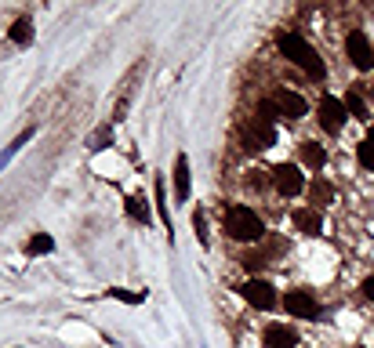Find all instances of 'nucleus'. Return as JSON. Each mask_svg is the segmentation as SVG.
<instances>
[{
  "mask_svg": "<svg viewBox=\"0 0 374 348\" xmlns=\"http://www.w3.org/2000/svg\"><path fill=\"white\" fill-rule=\"evenodd\" d=\"M8 40H15V44H29V40H33V22H29V15H18V18L11 22Z\"/></svg>",
  "mask_w": 374,
  "mask_h": 348,
  "instance_id": "nucleus-16",
  "label": "nucleus"
},
{
  "mask_svg": "<svg viewBox=\"0 0 374 348\" xmlns=\"http://www.w3.org/2000/svg\"><path fill=\"white\" fill-rule=\"evenodd\" d=\"M316 116H320V127L327 130V135H342V127H345V120H349L342 98H330V95H323V98H320Z\"/></svg>",
  "mask_w": 374,
  "mask_h": 348,
  "instance_id": "nucleus-5",
  "label": "nucleus"
},
{
  "mask_svg": "<svg viewBox=\"0 0 374 348\" xmlns=\"http://www.w3.org/2000/svg\"><path fill=\"white\" fill-rule=\"evenodd\" d=\"M290 222H295V229L305 232V236H320V229H323V218H320L316 207H298L295 214H290Z\"/></svg>",
  "mask_w": 374,
  "mask_h": 348,
  "instance_id": "nucleus-11",
  "label": "nucleus"
},
{
  "mask_svg": "<svg viewBox=\"0 0 374 348\" xmlns=\"http://www.w3.org/2000/svg\"><path fill=\"white\" fill-rule=\"evenodd\" d=\"M225 232H229L233 239H240V243H258V239L265 236V225L251 207L233 203L229 210H225Z\"/></svg>",
  "mask_w": 374,
  "mask_h": 348,
  "instance_id": "nucleus-2",
  "label": "nucleus"
},
{
  "mask_svg": "<svg viewBox=\"0 0 374 348\" xmlns=\"http://www.w3.org/2000/svg\"><path fill=\"white\" fill-rule=\"evenodd\" d=\"M309 196H313V207H327V203H335V185H330L327 178H316L313 185H309Z\"/></svg>",
  "mask_w": 374,
  "mask_h": 348,
  "instance_id": "nucleus-15",
  "label": "nucleus"
},
{
  "mask_svg": "<svg viewBox=\"0 0 374 348\" xmlns=\"http://www.w3.org/2000/svg\"><path fill=\"white\" fill-rule=\"evenodd\" d=\"M175 200L178 203L189 200V156L185 152H178V160H175Z\"/></svg>",
  "mask_w": 374,
  "mask_h": 348,
  "instance_id": "nucleus-12",
  "label": "nucleus"
},
{
  "mask_svg": "<svg viewBox=\"0 0 374 348\" xmlns=\"http://www.w3.org/2000/svg\"><path fill=\"white\" fill-rule=\"evenodd\" d=\"M283 309L295 319H320V301L309 290H287L283 294Z\"/></svg>",
  "mask_w": 374,
  "mask_h": 348,
  "instance_id": "nucleus-6",
  "label": "nucleus"
},
{
  "mask_svg": "<svg viewBox=\"0 0 374 348\" xmlns=\"http://www.w3.org/2000/svg\"><path fill=\"white\" fill-rule=\"evenodd\" d=\"M276 48H280V55H283L290 65H298L309 80H323V76H327V65H323L320 51H316L302 33H280Z\"/></svg>",
  "mask_w": 374,
  "mask_h": 348,
  "instance_id": "nucleus-1",
  "label": "nucleus"
},
{
  "mask_svg": "<svg viewBox=\"0 0 374 348\" xmlns=\"http://www.w3.org/2000/svg\"><path fill=\"white\" fill-rule=\"evenodd\" d=\"M370 95H374V87H370Z\"/></svg>",
  "mask_w": 374,
  "mask_h": 348,
  "instance_id": "nucleus-23",
  "label": "nucleus"
},
{
  "mask_svg": "<svg viewBox=\"0 0 374 348\" xmlns=\"http://www.w3.org/2000/svg\"><path fill=\"white\" fill-rule=\"evenodd\" d=\"M193 229H196L200 247H207V225H203V210H193Z\"/></svg>",
  "mask_w": 374,
  "mask_h": 348,
  "instance_id": "nucleus-20",
  "label": "nucleus"
},
{
  "mask_svg": "<svg viewBox=\"0 0 374 348\" xmlns=\"http://www.w3.org/2000/svg\"><path fill=\"white\" fill-rule=\"evenodd\" d=\"M276 142V130H273V123H265V120H251L243 127V149L247 152H262L265 145H273Z\"/></svg>",
  "mask_w": 374,
  "mask_h": 348,
  "instance_id": "nucleus-8",
  "label": "nucleus"
},
{
  "mask_svg": "<svg viewBox=\"0 0 374 348\" xmlns=\"http://www.w3.org/2000/svg\"><path fill=\"white\" fill-rule=\"evenodd\" d=\"M106 142H109V130H98V135H91V138H88V145H91V149H106Z\"/></svg>",
  "mask_w": 374,
  "mask_h": 348,
  "instance_id": "nucleus-21",
  "label": "nucleus"
},
{
  "mask_svg": "<svg viewBox=\"0 0 374 348\" xmlns=\"http://www.w3.org/2000/svg\"><path fill=\"white\" fill-rule=\"evenodd\" d=\"M273 189L280 192V196H298L302 189H305V178H302V167L298 163H280L276 170H273Z\"/></svg>",
  "mask_w": 374,
  "mask_h": 348,
  "instance_id": "nucleus-7",
  "label": "nucleus"
},
{
  "mask_svg": "<svg viewBox=\"0 0 374 348\" xmlns=\"http://www.w3.org/2000/svg\"><path fill=\"white\" fill-rule=\"evenodd\" d=\"M128 214L135 218V222H142V225L153 222V214H149V207H145L142 196H128Z\"/></svg>",
  "mask_w": 374,
  "mask_h": 348,
  "instance_id": "nucleus-18",
  "label": "nucleus"
},
{
  "mask_svg": "<svg viewBox=\"0 0 374 348\" xmlns=\"http://www.w3.org/2000/svg\"><path fill=\"white\" fill-rule=\"evenodd\" d=\"M345 55H349V62L356 65L360 73H370V69H374V48H370V40H367L363 29H352V33L345 36Z\"/></svg>",
  "mask_w": 374,
  "mask_h": 348,
  "instance_id": "nucleus-4",
  "label": "nucleus"
},
{
  "mask_svg": "<svg viewBox=\"0 0 374 348\" xmlns=\"http://www.w3.org/2000/svg\"><path fill=\"white\" fill-rule=\"evenodd\" d=\"M262 348H298V334L287 323H269L262 334Z\"/></svg>",
  "mask_w": 374,
  "mask_h": 348,
  "instance_id": "nucleus-10",
  "label": "nucleus"
},
{
  "mask_svg": "<svg viewBox=\"0 0 374 348\" xmlns=\"http://www.w3.org/2000/svg\"><path fill=\"white\" fill-rule=\"evenodd\" d=\"M273 105H276V113L283 116V120H302L305 116V98L298 95V91H287V87H276L273 91Z\"/></svg>",
  "mask_w": 374,
  "mask_h": 348,
  "instance_id": "nucleus-9",
  "label": "nucleus"
},
{
  "mask_svg": "<svg viewBox=\"0 0 374 348\" xmlns=\"http://www.w3.org/2000/svg\"><path fill=\"white\" fill-rule=\"evenodd\" d=\"M356 160H360L367 170H374V123L367 127V138L356 145Z\"/></svg>",
  "mask_w": 374,
  "mask_h": 348,
  "instance_id": "nucleus-17",
  "label": "nucleus"
},
{
  "mask_svg": "<svg viewBox=\"0 0 374 348\" xmlns=\"http://www.w3.org/2000/svg\"><path fill=\"white\" fill-rule=\"evenodd\" d=\"M363 294L374 301V276H367V279H363Z\"/></svg>",
  "mask_w": 374,
  "mask_h": 348,
  "instance_id": "nucleus-22",
  "label": "nucleus"
},
{
  "mask_svg": "<svg viewBox=\"0 0 374 348\" xmlns=\"http://www.w3.org/2000/svg\"><path fill=\"white\" fill-rule=\"evenodd\" d=\"M342 105H345V113H349V116H356V120H370V113H367V98L356 91V87H349V91H345Z\"/></svg>",
  "mask_w": 374,
  "mask_h": 348,
  "instance_id": "nucleus-14",
  "label": "nucleus"
},
{
  "mask_svg": "<svg viewBox=\"0 0 374 348\" xmlns=\"http://www.w3.org/2000/svg\"><path fill=\"white\" fill-rule=\"evenodd\" d=\"M26 250H29V254H51V250H55V239H51V236H33L29 243H26Z\"/></svg>",
  "mask_w": 374,
  "mask_h": 348,
  "instance_id": "nucleus-19",
  "label": "nucleus"
},
{
  "mask_svg": "<svg viewBox=\"0 0 374 348\" xmlns=\"http://www.w3.org/2000/svg\"><path fill=\"white\" fill-rule=\"evenodd\" d=\"M240 297L251 304V309H258V312H273L276 301H280V297H276V287H273L269 279H262V276L247 279L243 287H240Z\"/></svg>",
  "mask_w": 374,
  "mask_h": 348,
  "instance_id": "nucleus-3",
  "label": "nucleus"
},
{
  "mask_svg": "<svg viewBox=\"0 0 374 348\" xmlns=\"http://www.w3.org/2000/svg\"><path fill=\"white\" fill-rule=\"evenodd\" d=\"M298 160H302L309 170H323V163H327V149L316 145V142H302V145H298Z\"/></svg>",
  "mask_w": 374,
  "mask_h": 348,
  "instance_id": "nucleus-13",
  "label": "nucleus"
},
{
  "mask_svg": "<svg viewBox=\"0 0 374 348\" xmlns=\"http://www.w3.org/2000/svg\"><path fill=\"white\" fill-rule=\"evenodd\" d=\"M356 348H360V344H356Z\"/></svg>",
  "mask_w": 374,
  "mask_h": 348,
  "instance_id": "nucleus-24",
  "label": "nucleus"
}]
</instances>
